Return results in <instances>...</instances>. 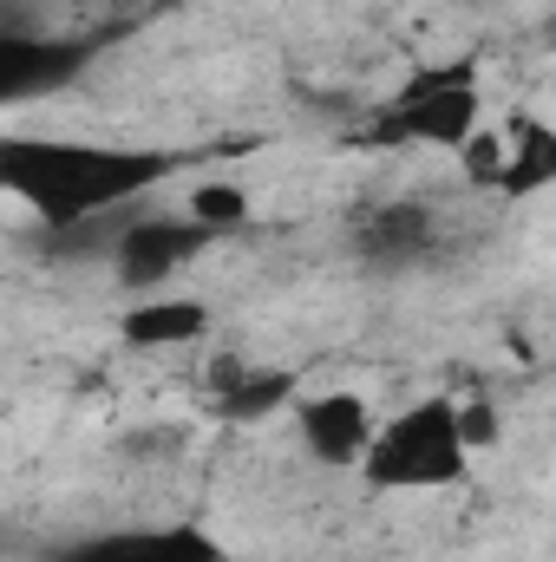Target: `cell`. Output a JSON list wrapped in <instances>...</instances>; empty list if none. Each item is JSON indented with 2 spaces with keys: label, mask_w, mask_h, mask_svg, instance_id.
Returning a JSON list of instances; mask_svg holds the SVG:
<instances>
[{
  "label": "cell",
  "mask_w": 556,
  "mask_h": 562,
  "mask_svg": "<svg viewBox=\"0 0 556 562\" xmlns=\"http://www.w3.org/2000/svg\"><path fill=\"white\" fill-rule=\"evenodd\" d=\"M478 125H485V105H478L471 66H432L425 79H413V86L380 112V138L387 144H425V150H458Z\"/></svg>",
  "instance_id": "3957f363"
},
{
  "label": "cell",
  "mask_w": 556,
  "mask_h": 562,
  "mask_svg": "<svg viewBox=\"0 0 556 562\" xmlns=\"http://www.w3.org/2000/svg\"><path fill=\"white\" fill-rule=\"evenodd\" d=\"M170 150L138 144H86V138H40V132H0V196L33 210L46 229H79L112 210H125L138 190L170 177Z\"/></svg>",
  "instance_id": "6da1fadb"
},
{
  "label": "cell",
  "mask_w": 556,
  "mask_h": 562,
  "mask_svg": "<svg viewBox=\"0 0 556 562\" xmlns=\"http://www.w3.org/2000/svg\"><path fill=\"white\" fill-rule=\"evenodd\" d=\"M374 425L380 419L367 413V400L347 393V386L294 400V438H301V451H308L314 464H327V471H354L360 451H367V438H374Z\"/></svg>",
  "instance_id": "5b68a950"
},
{
  "label": "cell",
  "mask_w": 556,
  "mask_h": 562,
  "mask_svg": "<svg viewBox=\"0 0 556 562\" xmlns=\"http://www.w3.org/2000/svg\"><path fill=\"white\" fill-rule=\"evenodd\" d=\"M288 400H294V380L288 373H243L236 386H223V406L236 419H263V413H276Z\"/></svg>",
  "instance_id": "8fae6325"
},
{
  "label": "cell",
  "mask_w": 556,
  "mask_h": 562,
  "mask_svg": "<svg viewBox=\"0 0 556 562\" xmlns=\"http://www.w3.org/2000/svg\"><path fill=\"white\" fill-rule=\"evenodd\" d=\"M210 236L190 223V216H144V223H125L119 236H112V269L125 288H157V281H170L197 249H203Z\"/></svg>",
  "instance_id": "8992f818"
},
{
  "label": "cell",
  "mask_w": 556,
  "mask_h": 562,
  "mask_svg": "<svg viewBox=\"0 0 556 562\" xmlns=\"http://www.w3.org/2000/svg\"><path fill=\"white\" fill-rule=\"evenodd\" d=\"M184 216H190L203 236H230V229L249 223V190H243V183H223V177H203V183H190Z\"/></svg>",
  "instance_id": "30bf717a"
},
{
  "label": "cell",
  "mask_w": 556,
  "mask_h": 562,
  "mask_svg": "<svg viewBox=\"0 0 556 562\" xmlns=\"http://www.w3.org/2000/svg\"><path fill=\"white\" fill-rule=\"evenodd\" d=\"M354 471L374 491H445V484H465L471 445L458 431V400L432 393V400H413L407 413L380 419Z\"/></svg>",
  "instance_id": "7a4b0ae2"
},
{
  "label": "cell",
  "mask_w": 556,
  "mask_h": 562,
  "mask_svg": "<svg viewBox=\"0 0 556 562\" xmlns=\"http://www.w3.org/2000/svg\"><path fill=\"white\" fill-rule=\"evenodd\" d=\"M374 243H380V249H419V243H425V210H419V203L380 210V216H374Z\"/></svg>",
  "instance_id": "7c38bea8"
},
{
  "label": "cell",
  "mask_w": 556,
  "mask_h": 562,
  "mask_svg": "<svg viewBox=\"0 0 556 562\" xmlns=\"http://www.w3.org/2000/svg\"><path fill=\"white\" fill-rule=\"evenodd\" d=\"M210 327V307L203 301H190V294H144L138 307L119 321V334L132 340V347H190L197 334Z\"/></svg>",
  "instance_id": "ba28073f"
},
{
  "label": "cell",
  "mask_w": 556,
  "mask_h": 562,
  "mask_svg": "<svg viewBox=\"0 0 556 562\" xmlns=\"http://www.w3.org/2000/svg\"><path fill=\"white\" fill-rule=\"evenodd\" d=\"M86 66H92V40L7 26V33H0V105L53 99V92H66Z\"/></svg>",
  "instance_id": "277c9868"
},
{
  "label": "cell",
  "mask_w": 556,
  "mask_h": 562,
  "mask_svg": "<svg viewBox=\"0 0 556 562\" xmlns=\"http://www.w3.org/2000/svg\"><path fill=\"white\" fill-rule=\"evenodd\" d=\"M498 138H504V170H498V183H504V190H544V183L556 177V138H551V125L518 119V125H504Z\"/></svg>",
  "instance_id": "9c48e42d"
},
{
  "label": "cell",
  "mask_w": 556,
  "mask_h": 562,
  "mask_svg": "<svg viewBox=\"0 0 556 562\" xmlns=\"http://www.w3.org/2000/svg\"><path fill=\"white\" fill-rule=\"evenodd\" d=\"M66 562H223V543L177 524V530H125V537H99Z\"/></svg>",
  "instance_id": "52a82bcc"
}]
</instances>
